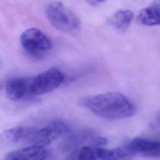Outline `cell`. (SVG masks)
Listing matches in <instances>:
<instances>
[{"label":"cell","mask_w":160,"mask_h":160,"mask_svg":"<svg viewBox=\"0 0 160 160\" xmlns=\"http://www.w3.org/2000/svg\"><path fill=\"white\" fill-rule=\"evenodd\" d=\"M33 129L24 127H16L6 131L4 137L12 142H17L21 140L27 141Z\"/></svg>","instance_id":"8fae6325"},{"label":"cell","mask_w":160,"mask_h":160,"mask_svg":"<svg viewBox=\"0 0 160 160\" xmlns=\"http://www.w3.org/2000/svg\"><path fill=\"white\" fill-rule=\"evenodd\" d=\"M62 160H79L78 157L76 149L74 150L72 152H71L70 154H69L67 156H66Z\"/></svg>","instance_id":"5bb4252c"},{"label":"cell","mask_w":160,"mask_h":160,"mask_svg":"<svg viewBox=\"0 0 160 160\" xmlns=\"http://www.w3.org/2000/svg\"><path fill=\"white\" fill-rule=\"evenodd\" d=\"M47 156L44 148L32 145L9 153L4 160H45Z\"/></svg>","instance_id":"ba28073f"},{"label":"cell","mask_w":160,"mask_h":160,"mask_svg":"<svg viewBox=\"0 0 160 160\" xmlns=\"http://www.w3.org/2000/svg\"><path fill=\"white\" fill-rule=\"evenodd\" d=\"M79 104L96 116L108 119L128 118L136 111L134 103L118 92L84 97L79 101Z\"/></svg>","instance_id":"6da1fadb"},{"label":"cell","mask_w":160,"mask_h":160,"mask_svg":"<svg viewBox=\"0 0 160 160\" xmlns=\"http://www.w3.org/2000/svg\"><path fill=\"white\" fill-rule=\"evenodd\" d=\"M127 146L134 156L158 158L160 154V143L148 139L136 138L131 141Z\"/></svg>","instance_id":"8992f818"},{"label":"cell","mask_w":160,"mask_h":160,"mask_svg":"<svg viewBox=\"0 0 160 160\" xmlns=\"http://www.w3.org/2000/svg\"><path fill=\"white\" fill-rule=\"evenodd\" d=\"M138 21L144 25H158L160 22V2L156 1L141 9L138 15Z\"/></svg>","instance_id":"9c48e42d"},{"label":"cell","mask_w":160,"mask_h":160,"mask_svg":"<svg viewBox=\"0 0 160 160\" xmlns=\"http://www.w3.org/2000/svg\"><path fill=\"white\" fill-rule=\"evenodd\" d=\"M68 131V126L61 120L50 122L39 129H33L27 141L32 146L44 147L57 139Z\"/></svg>","instance_id":"5b68a950"},{"label":"cell","mask_w":160,"mask_h":160,"mask_svg":"<svg viewBox=\"0 0 160 160\" xmlns=\"http://www.w3.org/2000/svg\"><path fill=\"white\" fill-rule=\"evenodd\" d=\"M64 79L59 69L51 68L31 78L30 94L36 96L49 92L60 86Z\"/></svg>","instance_id":"277c9868"},{"label":"cell","mask_w":160,"mask_h":160,"mask_svg":"<svg viewBox=\"0 0 160 160\" xmlns=\"http://www.w3.org/2000/svg\"><path fill=\"white\" fill-rule=\"evenodd\" d=\"M77 154L79 160H97L96 147L85 146L77 149Z\"/></svg>","instance_id":"7c38bea8"},{"label":"cell","mask_w":160,"mask_h":160,"mask_svg":"<svg viewBox=\"0 0 160 160\" xmlns=\"http://www.w3.org/2000/svg\"><path fill=\"white\" fill-rule=\"evenodd\" d=\"M89 142L91 146L100 148V146L105 145L107 143L108 140L106 138L102 136H96L91 138Z\"/></svg>","instance_id":"4fadbf2b"},{"label":"cell","mask_w":160,"mask_h":160,"mask_svg":"<svg viewBox=\"0 0 160 160\" xmlns=\"http://www.w3.org/2000/svg\"><path fill=\"white\" fill-rule=\"evenodd\" d=\"M133 18V12L130 10H118L109 19V23L115 29L124 31L130 25Z\"/></svg>","instance_id":"30bf717a"},{"label":"cell","mask_w":160,"mask_h":160,"mask_svg":"<svg viewBox=\"0 0 160 160\" xmlns=\"http://www.w3.org/2000/svg\"><path fill=\"white\" fill-rule=\"evenodd\" d=\"M31 78H13L8 80L6 84V94L12 101H21L30 96Z\"/></svg>","instance_id":"52a82bcc"},{"label":"cell","mask_w":160,"mask_h":160,"mask_svg":"<svg viewBox=\"0 0 160 160\" xmlns=\"http://www.w3.org/2000/svg\"><path fill=\"white\" fill-rule=\"evenodd\" d=\"M21 44L31 57L39 59L46 55L52 48L51 39L40 29L31 28L20 36Z\"/></svg>","instance_id":"3957f363"},{"label":"cell","mask_w":160,"mask_h":160,"mask_svg":"<svg viewBox=\"0 0 160 160\" xmlns=\"http://www.w3.org/2000/svg\"><path fill=\"white\" fill-rule=\"evenodd\" d=\"M104 1H97V0H95V1H88V2L91 4V6H98L100 4H101L102 2H103Z\"/></svg>","instance_id":"9a60e30c"},{"label":"cell","mask_w":160,"mask_h":160,"mask_svg":"<svg viewBox=\"0 0 160 160\" xmlns=\"http://www.w3.org/2000/svg\"><path fill=\"white\" fill-rule=\"evenodd\" d=\"M46 13L51 24L60 31L74 33L80 28L79 19L61 2L55 1L48 4Z\"/></svg>","instance_id":"7a4b0ae2"}]
</instances>
